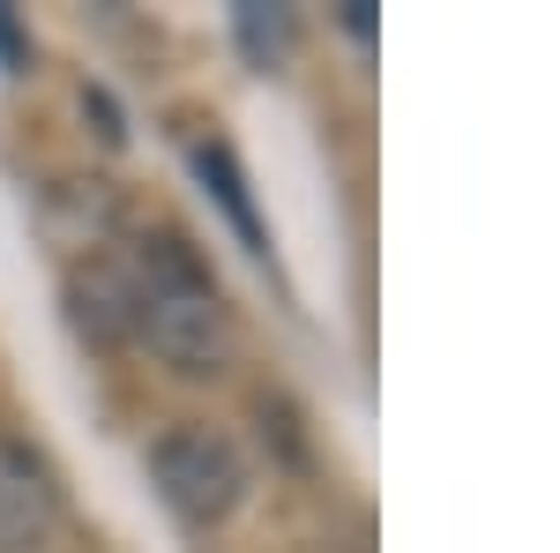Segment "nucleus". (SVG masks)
Masks as SVG:
<instances>
[{
    "label": "nucleus",
    "instance_id": "3",
    "mask_svg": "<svg viewBox=\"0 0 560 553\" xmlns=\"http://www.w3.org/2000/svg\"><path fill=\"white\" fill-rule=\"evenodd\" d=\"M60 516V486L31 441L0 434V553H38Z\"/></svg>",
    "mask_w": 560,
    "mask_h": 553
},
{
    "label": "nucleus",
    "instance_id": "4",
    "mask_svg": "<svg viewBox=\"0 0 560 553\" xmlns=\"http://www.w3.org/2000/svg\"><path fill=\"white\" fill-rule=\"evenodd\" d=\"M68 314L90 344H135V277L128 262H83L68 277Z\"/></svg>",
    "mask_w": 560,
    "mask_h": 553
},
{
    "label": "nucleus",
    "instance_id": "1",
    "mask_svg": "<svg viewBox=\"0 0 560 553\" xmlns=\"http://www.w3.org/2000/svg\"><path fill=\"white\" fill-rule=\"evenodd\" d=\"M128 277H135V344H150L179 375H217L232 359V307L179 240H150L128 262Z\"/></svg>",
    "mask_w": 560,
    "mask_h": 553
},
{
    "label": "nucleus",
    "instance_id": "8",
    "mask_svg": "<svg viewBox=\"0 0 560 553\" xmlns=\"http://www.w3.org/2000/svg\"><path fill=\"white\" fill-rule=\"evenodd\" d=\"M345 31L359 45H374V8H366V0H351V8H345Z\"/></svg>",
    "mask_w": 560,
    "mask_h": 553
},
{
    "label": "nucleus",
    "instance_id": "2",
    "mask_svg": "<svg viewBox=\"0 0 560 553\" xmlns=\"http://www.w3.org/2000/svg\"><path fill=\"white\" fill-rule=\"evenodd\" d=\"M150 479H158L165 509L179 523H195V531L224 523V516L247 502V464H240V449L224 434H210V426H165L150 441Z\"/></svg>",
    "mask_w": 560,
    "mask_h": 553
},
{
    "label": "nucleus",
    "instance_id": "6",
    "mask_svg": "<svg viewBox=\"0 0 560 553\" xmlns=\"http://www.w3.org/2000/svg\"><path fill=\"white\" fill-rule=\"evenodd\" d=\"M232 31H240V53H247L255 68H284V53H292V8L240 0V8H232Z\"/></svg>",
    "mask_w": 560,
    "mask_h": 553
},
{
    "label": "nucleus",
    "instance_id": "7",
    "mask_svg": "<svg viewBox=\"0 0 560 553\" xmlns=\"http://www.w3.org/2000/svg\"><path fill=\"white\" fill-rule=\"evenodd\" d=\"M23 60H31V38H23V23L0 8V68H23Z\"/></svg>",
    "mask_w": 560,
    "mask_h": 553
},
{
    "label": "nucleus",
    "instance_id": "5",
    "mask_svg": "<svg viewBox=\"0 0 560 553\" xmlns=\"http://www.w3.org/2000/svg\"><path fill=\"white\" fill-rule=\"evenodd\" d=\"M187 165H195V180L217 195V210L232 217V232L261 255V217H255V203H247V172H240V158H232L224 142H195V150H187Z\"/></svg>",
    "mask_w": 560,
    "mask_h": 553
}]
</instances>
